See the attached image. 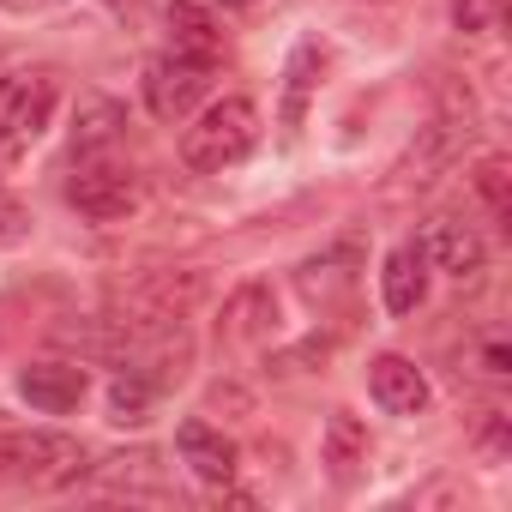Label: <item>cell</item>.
<instances>
[{
	"label": "cell",
	"instance_id": "21",
	"mask_svg": "<svg viewBox=\"0 0 512 512\" xmlns=\"http://www.w3.org/2000/svg\"><path fill=\"white\" fill-rule=\"evenodd\" d=\"M314 67H320V49H314V43H302V49L290 55V103H284V115H290V121H302V103H308Z\"/></svg>",
	"mask_w": 512,
	"mask_h": 512
},
{
	"label": "cell",
	"instance_id": "4",
	"mask_svg": "<svg viewBox=\"0 0 512 512\" xmlns=\"http://www.w3.org/2000/svg\"><path fill=\"white\" fill-rule=\"evenodd\" d=\"M55 115V79L49 73H13L0 79V145L19 151L31 145Z\"/></svg>",
	"mask_w": 512,
	"mask_h": 512
},
{
	"label": "cell",
	"instance_id": "3",
	"mask_svg": "<svg viewBox=\"0 0 512 512\" xmlns=\"http://www.w3.org/2000/svg\"><path fill=\"white\" fill-rule=\"evenodd\" d=\"M67 205H73L79 217H91V223H121V217L139 205V175H133L127 163L91 151V157H79V169H73V181H67Z\"/></svg>",
	"mask_w": 512,
	"mask_h": 512
},
{
	"label": "cell",
	"instance_id": "5",
	"mask_svg": "<svg viewBox=\"0 0 512 512\" xmlns=\"http://www.w3.org/2000/svg\"><path fill=\"white\" fill-rule=\"evenodd\" d=\"M205 85H211V67L187 61V55H163V61L145 67V103H151L157 121H187L199 109Z\"/></svg>",
	"mask_w": 512,
	"mask_h": 512
},
{
	"label": "cell",
	"instance_id": "17",
	"mask_svg": "<svg viewBox=\"0 0 512 512\" xmlns=\"http://www.w3.org/2000/svg\"><path fill=\"white\" fill-rule=\"evenodd\" d=\"M127 133V109L115 97H85L79 115H73V151L91 157V151H109L115 139Z\"/></svg>",
	"mask_w": 512,
	"mask_h": 512
},
{
	"label": "cell",
	"instance_id": "13",
	"mask_svg": "<svg viewBox=\"0 0 512 512\" xmlns=\"http://www.w3.org/2000/svg\"><path fill=\"white\" fill-rule=\"evenodd\" d=\"M97 482H103L109 494H145V500H163V494H169V476H163V458H157L151 446H139V452H115V458H103V470H97Z\"/></svg>",
	"mask_w": 512,
	"mask_h": 512
},
{
	"label": "cell",
	"instance_id": "20",
	"mask_svg": "<svg viewBox=\"0 0 512 512\" xmlns=\"http://www.w3.org/2000/svg\"><path fill=\"white\" fill-rule=\"evenodd\" d=\"M500 19H506V0H452V25L464 37H488L500 31Z\"/></svg>",
	"mask_w": 512,
	"mask_h": 512
},
{
	"label": "cell",
	"instance_id": "2",
	"mask_svg": "<svg viewBox=\"0 0 512 512\" xmlns=\"http://www.w3.org/2000/svg\"><path fill=\"white\" fill-rule=\"evenodd\" d=\"M253 145H260V109L247 97H223L193 127H181V163L199 169V175H217V169L241 163Z\"/></svg>",
	"mask_w": 512,
	"mask_h": 512
},
{
	"label": "cell",
	"instance_id": "12",
	"mask_svg": "<svg viewBox=\"0 0 512 512\" xmlns=\"http://www.w3.org/2000/svg\"><path fill=\"white\" fill-rule=\"evenodd\" d=\"M356 260L362 253L344 241V247H332V253H314V260L296 272V284H302V296L314 302V308H332V302H344L350 290H356Z\"/></svg>",
	"mask_w": 512,
	"mask_h": 512
},
{
	"label": "cell",
	"instance_id": "16",
	"mask_svg": "<svg viewBox=\"0 0 512 512\" xmlns=\"http://www.w3.org/2000/svg\"><path fill=\"white\" fill-rule=\"evenodd\" d=\"M320 458H326L332 482H356V476H362V464H368V428H362V422H356L350 410H332Z\"/></svg>",
	"mask_w": 512,
	"mask_h": 512
},
{
	"label": "cell",
	"instance_id": "8",
	"mask_svg": "<svg viewBox=\"0 0 512 512\" xmlns=\"http://www.w3.org/2000/svg\"><path fill=\"white\" fill-rule=\"evenodd\" d=\"M422 260H428L434 272H446V278H476L482 260H488V247H482V235H476L470 223H458V217H434L428 235H422Z\"/></svg>",
	"mask_w": 512,
	"mask_h": 512
},
{
	"label": "cell",
	"instance_id": "18",
	"mask_svg": "<svg viewBox=\"0 0 512 512\" xmlns=\"http://www.w3.org/2000/svg\"><path fill=\"white\" fill-rule=\"evenodd\" d=\"M151 398H157V386L145 380V374H121L115 386H109V422H145L151 416Z\"/></svg>",
	"mask_w": 512,
	"mask_h": 512
},
{
	"label": "cell",
	"instance_id": "19",
	"mask_svg": "<svg viewBox=\"0 0 512 512\" xmlns=\"http://www.w3.org/2000/svg\"><path fill=\"white\" fill-rule=\"evenodd\" d=\"M476 193H482V205H488L494 223L512 217V169H506V157H482L476 163Z\"/></svg>",
	"mask_w": 512,
	"mask_h": 512
},
{
	"label": "cell",
	"instance_id": "22",
	"mask_svg": "<svg viewBox=\"0 0 512 512\" xmlns=\"http://www.w3.org/2000/svg\"><path fill=\"white\" fill-rule=\"evenodd\" d=\"M482 374H488V380H506V344H488V350H482Z\"/></svg>",
	"mask_w": 512,
	"mask_h": 512
},
{
	"label": "cell",
	"instance_id": "6",
	"mask_svg": "<svg viewBox=\"0 0 512 512\" xmlns=\"http://www.w3.org/2000/svg\"><path fill=\"white\" fill-rule=\"evenodd\" d=\"M217 332H223V344H229V350L272 344V338H278V296H272L266 284H241V290L223 302Z\"/></svg>",
	"mask_w": 512,
	"mask_h": 512
},
{
	"label": "cell",
	"instance_id": "24",
	"mask_svg": "<svg viewBox=\"0 0 512 512\" xmlns=\"http://www.w3.org/2000/svg\"><path fill=\"white\" fill-rule=\"evenodd\" d=\"M223 7H253V0H223Z\"/></svg>",
	"mask_w": 512,
	"mask_h": 512
},
{
	"label": "cell",
	"instance_id": "9",
	"mask_svg": "<svg viewBox=\"0 0 512 512\" xmlns=\"http://www.w3.org/2000/svg\"><path fill=\"white\" fill-rule=\"evenodd\" d=\"M85 368L79 362H31L25 374H19V398L31 404V410H43V416H67V410H79V398H85Z\"/></svg>",
	"mask_w": 512,
	"mask_h": 512
},
{
	"label": "cell",
	"instance_id": "7",
	"mask_svg": "<svg viewBox=\"0 0 512 512\" xmlns=\"http://www.w3.org/2000/svg\"><path fill=\"white\" fill-rule=\"evenodd\" d=\"M205 296L199 272H151L127 290V320H181Z\"/></svg>",
	"mask_w": 512,
	"mask_h": 512
},
{
	"label": "cell",
	"instance_id": "14",
	"mask_svg": "<svg viewBox=\"0 0 512 512\" xmlns=\"http://www.w3.org/2000/svg\"><path fill=\"white\" fill-rule=\"evenodd\" d=\"M169 43H175V55H187V61H205V67L223 61V31L211 25L205 7H193V0H175V7H169Z\"/></svg>",
	"mask_w": 512,
	"mask_h": 512
},
{
	"label": "cell",
	"instance_id": "15",
	"mask_svg": "<svg viewBox=\"0 0 512 512\" xmlns=\"http://www.w3.org/2000/svg\"><path fill=\"white\" fill-rule=\"evenodd\" d=\"M380 290H386V308L392 314H416L422 308V296H428V260H422V247H392L386 253Z\"/></svg>",
	"mask_w": 512,
	"mask_h": 512
},
{
	"label": "cell",
	"instance_id": "23",
	"mask_svg": "<svg viewBox=\"0 0 512 512\" xmlns=\"http://www.w3.org/2000/svg\"><path fill=\"white\" fill-rule=\"evenodd\" d=\"M0 7H19L25 13V7H43V0H0Z\"/></svg>",
	"mask_w": 512,
	"mask_h": 512
},
{
	"label": "cell",
	"instance_id": "10",
	"mask_svg": "<svg viewBox=\"0 0 512 512\" xmlns=\"http://www.w3.org/2000/svg\"><path fill=\"white\" fill-rule=\"evenodd\" d=\"M368 392H374V404H380L386 416H416V410H428V380H422V368L404 362V356H374V362H368Z\"/></svg>",
	"mask_w": 512,
	"mask_h": 512
},
{
	"label": "cell",
	"instance_id": "11",
	"mask_svg": "<svg viewBox=\"0 0 512 512\" xmlns=\"http://www.w3.org/2000/svg\"><path fill=\"white\" fill-rule=\"evenodd\" d=\"M175 446H181V464H187L199 482H211V488H229V476H235V446H229V440H223L211 422H181Z\"/></svg>",
	"mask_w": 512,
	"mask_h": 512
},
{
	"label": "cell",
	"instance_id": "1",
	"mask_svg": "<svg viewBox=\"0 0 512 512\" xmlns=\"http://www.w3.org/2000/svg\"><path fill=\"white\" fill-rule=\"evenodd\" d=\"M85 476V446L55 428H0V482L13 488H67Z\"/></svg>",
	"mask_w": 512,
	"mask_h": 512
}]
</instances>
